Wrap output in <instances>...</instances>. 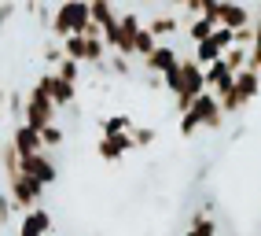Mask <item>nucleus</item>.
Listing matches in <instances>:
<instances>
[{"label":"nucleus","instance_id":"f257e3e1","mask_svg":"<svg viewBox=\"0 0 261 236\" xmlns=\"http://www.w3.org/2000/svg\"><path fill=\"white\" fill-rule=\"evenodd\" d=\"M224 122H228V114L221 111V100H217L210 89H206V92H199L195 100H191V107L180 114V137L188 140V137H195L199 129H214V133H221Z\"/></svg>","mask_w":261,"mask_h":236},{"label":"nucleus","instance_id":"f03ea898","mask_svg":"<svg viewBox=\"0 0 261 236\" xmlns=\"http://www.w3.org/2000/svg\"><path fill=\"white\" fill-rule=\"evenodd\" d=\"M92 22V15H89V0H59V8L56 15H51V37L63 41V37H70V33H85V26Z\"/></svg>","mask_w":261,"mask_h":236},{"label":"nucleus","instance_id":"7ed1b4c3","mask_svg":"<svg viewBox=\"0 0 261 236\" xmlns=\"http://www.w3.org/2000/svg\"><path fill=\"white\" fill-rule=\"evenodd\" d=\"M199 92H206V66H199L191 56H180V89H177V96H173L177 114H184Z\"/></svg>","mask_w":261,"mask_h":236},{"label":"nucleus","instance_id":"20e7f679","mask_svg":"<svg viewBox=\"0 0 261 236\" xmlns=\"http://www.w3.org/2000/svg\"><path fill=\"white\" fill-rule=\"evenodd\" d=\"M44 184L41 181H33L30 174H22V170H15L11 177H8V196H11V203L19 207V210H30V207H41L44 203Z\"/></svg>","mask_w":261,"mask_h":236},{"label":"nucleus","instance_id":"39448f33","mask_svg":"<svg viewBox=\"0 0 261 236\" xmlns=\"http://www.w3.org/2000/svg\"><path fill=\"white\" fill-rule=\"evenodd\" d=\"M140 66L144 70H151V74H177L180 70V52H177V44L173 41H159L154 44V52L147 56V59H140Z\"/></svg>","mask_w":261,"mask_h":236},{"label":"nucleus","instance_id":"423d86ee","mask_svg":"<svg viewBox=\"0 0 261 236\" xmlns=\"http://www.w3.org/2000/svg\"><path fill=\"white\" fill-rule=\"evenodd\" d=\"M19 170H22V174H30L33 181H41L44 188H51V184L59 181V166H56V159H51L48 151H37V155L19 159Z\"/></svg>","mask_w":261,"mask_h":236},{"label":"nucleus","instance_id":"0eeeda50","mask_svg":"<svg viewBox=\"0 0 261 236\" xmlns=\"http://www.w3.org/2000/svg\"><path fill=\"white\" fill-rule=\"evenodd\" d=\"M41 85L48 89V96H51V104H56L59 111H66V107H70V104H77V85H74V81H63L56 70H44L41 78Z\"/></svg>","mask_w":261,"mask_h":236},{"label":"nucleus","instance_id":"6e6552de","mask_svg":"<svg viewBox=\"0 0 261 236\" xmlns=\"http://www.w3.org/2000/svg\"><path fill=\"white\" fill-rule=\"evenodd\" d=\"M129 151H136L133 133H118V137H99V140H96V155H99L103 162H121Z\"/></svg>","mask_w":261,"mask_h":236},{"label":"nucleus","instance_id":"1a4fd4ad","mask_svg":"<svg viewBox=\"0 0 261 236\" xmlns=\"http://www.w3.org/2000/svg\"><path fill=\"white\" fill-rule=\"evenodd\" d=\"M15 236H51V210L48 207H30L22 214Z\"/></svg>","mask_w":261,"mask_h":236},{"label":"nucleus","instance_id":"9d476101","mask_svg":"<svg viewBox=\"0 0 261 236\" xmlns=\"http://www.w3.org/2000/svg\"><path fill=\"white\" fill-rule=\"evenodd\" d=\"M144 26H147L159 41H173V37L184 30V19H180L177 11H154L151 19H144Z\"/></svg>","mask_w":261,"mask_h":236},{"label":"nucleus","instance_id":"9b49d317","mask_svg":"<svg viewBox=\"0 0 261 236\" xmlns=\"http://www.w3.org/2000/svg\"><path fill=\"white\" fill-rule=\"evenodd\" d=\"M11 144H15V151H19V159H26V155H37V151H44V140H41V133L37 129H30L26 122H19L11 129Z\"/></svg>","mask_w":261,"mask_h":236},{"label":"nucleus","instance_id":"f8f14e48","mask_svg":"<svg viewBox=\"0 0 261 236\" xmlns=\"http://www.w3.org/2000/svg\"><path fill=\"white\" fill-rule=\"evenodd\" d=\"M206 89H210L214 96H224V92L236 89V74L224 66V59H217V63L206 66Z\"/></svg>","mask_w":261,"mask_h":236},{"label":"nucleus","instance_id":"ddd939ff","mask_svg":"<svg viewBox=\"0 0 261 236\" xmlns=\"http://www.w3.org/2000/svg\"><path fill=\"white\" fill-rule=\"evenodd\" d=\"M221 26H228V30H239V26H250L254 22V15L250 8L243 4V0H221Z\"/></svg>","mask_w":261,"mask_h":236},{"label":"nucleus","instance_id":"4468645a","mask_svg":"<svg viewBox=\"0 0 261 236\" xmlns=\"http://www.w3.org/2000/svg\"><path fill=\"white\" fill-rule=\"evenodd\" d=\"M236 96H239L247 107L261 96V78H257V70H250V66H247V70L236 74Z\"/></svg>","mask_w":261,"mask_h":236},{"label":"nucleus","instance_id":"2eb2a0df","mask_svg":"<svg viewBox=\"0 0 261 236\" xmlns=\"http://www.w3.org/2000/svg\"><path fill=\"white\" fill-rule=\"evenodd\" d=\"M136 129V118L125 111H114L107 118H99V137H118V133H133Z\"/></svg>","mask_w":261,"mask_h":236},{"label":"nucleus","instance_id":"dca6fc26","mask_svg":"<svg viewBox=\"0 0 261 236\" xmlns=\"http://www.w3.org/2000/svg\"><path fill=\"white\" fill-rule=\"evenodd\" d=\"M214 30H217V22H214V19H206V15H199V19L184 22V41H188L191 48H195L199 41H206V37H210Z\"/></svg>","mask_w":261,"mask_h":236},{"label":"nucleus","instance_id":"f3484780","mask_svg":"<svg viewBox=\"0 0 261 236\" xmlns=\"http://www.w3.org/2000/svg\"><path fill=\"white\" fill-rule=\"evenodd\" d=\"M89 15H92V22H99V26H111V22H118V8H114V0H89Z\"/></svg>","mask_w":261,"mask_h":236},{"label":"nucleus","instance_id":"a211bd4d","mask_svg":"<svg viewBox=\"0 0 261 236\" xmlns=\"http://www.w3.org/2000/svg\"><path fill=\"white\" fill-rule=\"evenodd\" d=\"M154 44H159V37H154V33H151L147 26L136 30V33H133V56H136V63L147 59V56L154 52Z\"/></svg>","mask_w":261,"mask_h":236},{"label":"nucleus","instance_id":"6ab92c4d","mask_svg":"<svg viewBox=\"0 0 261 236\" xmlns=\"http://www.w3.org/2000/svg\"><path fill=\"white\" fill-rule=\"evenodd\" d=\"M221 59H224V66H228L232 74H239V70H247V66H250V48L232 44V48H228V52H224Z\"/></svg>","mask_w":261,"mask_h":236},{"label":"nucleus","instance_id":"aec40b11","mask_svg":"<svg viewBox=\"0 0 261 236\" xmlns=\"http://www.w3.org/2000/svg\"><path fill=\"white\" fill-rule=\"evenodd\" d=\"M41 140H44V151H56V148H63V140H66V129H63L59 122H48V126L41 129Z\"/></svg>","mask_w":261,"mask_h":236},{"label":"nucleus","instance_id":"412c9836","mask_svg":"<svg viewBox=\"0 0 261 236\" xmlns=\"http://www.w3.org/2000/svg\"><path fill=\"white\" fill-rule=\"evenodd\" d=\"M107 70H111V78H133V59L121 56V52H111L107 56Z\"/></svg>","mask_w":261,"mask_h":236},{"label":"nucleus","instance_id":"4be33fe9","mask_svg":"<svg viewBox=\"0 0 261 236\" xmlns=\"http://www.w3.org/2000/svg\"><path fill=\"white\" fill-rule=\"evenodd\" d=\"M41 59H44V66H59V63L66 59V52H63V44L51 37V41H44V44H41Z\"/></svg>","mask_w":261,"mask_h":236},{"label":"nucleus","instance_id":"5701e85b","mask_svg":"<svg viewBox=\"0 0 261 236\" xmlns=\"http://www.w3.org/2000/svg\"><path fill=\"white\" fill-rule=\"evenodd\" d=\"M154 140H159V129H151V126H136V129H133V144H136V151L154 148Z\"/></svg>","mask_w":261,"mask_h":236},{"label":"nucleus","instance_id":"b1692460","mask_svg":"<svg viewBox=\"0 0 261 236\" xmlns=\"http://www.w3.org/2000/svg\"><path fill=\"white\" fill-rule=\"evenodd\" d=\"M56 74H59L63 81H74V85H81V63H77V59H70V56H66V59L56 66Z\"/></svg>","mask_w":261,"mask_h":236},{"label":"nucleus","instance_id":"393cba45","mask_svg":"<svg viewBox=\"0 0 261 236\" xmlns=\"http://www.w3.org/2000/svg\"><path fill=\"white\" fill-rule=\"evenodd\" d=\"M22 107H26V92L22 89H8V114L22 118Z\"/></svg>","mask_w":261,"mask_h":236},{"label":"nucleus","instance_id":"a878e982","mask_svg":"<svg viewBox=\"0 0 261 236\" xmlns=\"http://www.w3.org/2000/svg\"><path fill=\"white\" fill-rule=\"evenodd\" d=\"M15 11H19V4H15V0H0V33L8 30V22L15 19Z\"/></svg>","mask_w":261,"mask_h":236},{"label":"nucleus","instance_id":"bb28decb","mask_svg":"<svg viewBox=\"0 0 261 236\" xmlns=\"http://www.w3.org/2000/svg\"><path fill=\"white\" fill-rule=\"evenodd\" d=\"M11 207H15V203H11V196H8V192H0V225H8V222H11Z\"/></svg>","mask_w":261,"mask_h":236},{"label":"nucleus","instance_id":"cd10ccee","mask_svg":"<svg viewBox=\"0 0 261 236\" xmlns=\"http://www.w3.org/2000/svg\"><path fill=\"white\" fill-rule=\"evenodd\" d=\"M250 41H254V22H250V26H239V30H236V44L250 48Z\"/></svg>","mask_w":261,"mask_h":236},{"label":"nucleus","instance_id":"c85d7f7f","mask_svg":"<svg viewBox=\"0 0 261 236\" xmlns=\"http://www.w3.org/2000/svg\"><path fill=\"white\" fill-rule=\"evenodd\" d=\"M166 11H177V8H188V0H159Z\"/></svg>","mask_w":261,"mask_h":236},{"label":"nucleus","instance_id":"c756f323","mask_svg":"<svg viewBox=\"0 0 261 236\" xmlns=\"http://www.w3.org/2000/svg\"><path fill=\"white\" fill-rule=\"evenodd\" d=\"M8 107V89H0V111Z\"/></svg>","mask_w":261,"mask_h":236},{"label":"nucleus","instance_id":"7c9ffc66","mask_svg":"<svg viewBox=\"0 0 261 236\" xmlns=\"http://www.w3.org/2000/svg\"><path fill=\"white\" fill-rule=\"evenodd\" d=\"M140 4H151V0H140Z\"/></svg>","mask_w":261,"mask_h":236},{"label":"nucleus","instance_id":"2f4dec72","mask_svg":"<svg viewBox=\"0 0 261 236\" xmlns=\"http://www.w3.org/2000/svg\"><path fill=\"white\" fill-rule=\"evenodd\" d=\"M257 78H261V70H257Z\"/></svg>","mask_w":261,"mask_h":236},{"label":"nucleus","instance_id":"473e14b6","mask_svg":"<svg viewBox=\"0 0 261 236\" xmlns=\"http://www.w3.org/2000/svg\"><path fill=\"white\" fill-rule=\"evenodd\" d=\"M96 236H99V232H96Z\"/></svg>","mask_w":261,"mask_h":236}]
</instances>
